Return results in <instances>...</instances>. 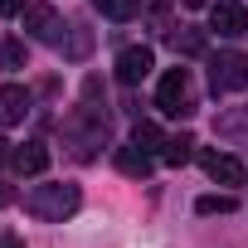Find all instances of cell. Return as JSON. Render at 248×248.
<instances>
[{
	"instance_id": "6da1fadb",
	"label": "cell",
	"mask_w": 248,
	"mask_h": 248,
	"mask_svg": "<svg viewBox=\"0 0 248 248\" xmlns=\"http://www.w3.org/2000/svg\"><path fill=\"white\" fill-rule=\"evenodd\" d=\"M63 137H68V146H73L78 161H93L97 146L107 141V117H102L97 107H73V112L63 117Z\"/></svg>"
},
{
	"instance_id": "7a4b0ae2",
	"label": "cell",
	"mask_w": 248,
	"mask_h": 248,
	"mask_svg": "<svg viewBox=\"0 0 248 248\" xmlns=\"http://www.w3.org/2000/svg\"><path fill=\"white\" fill-rule=\"evenodd\" d=\"M78 204H83V190L68 185V180H63V185H34L30 200H25V209L39 214V219H49V224H63Z\"/></svg>"
},
{
	"instance_id": "3957f363",
	"label": "cell",
	"mask_w": 248,
	"mask_h": 248,
	"mask_svg": "<svg viewBox=\"0 0 248 248\" xmlns=\"http://www.w3.org/2000/svg\"><path fill=\"white\" fill-rule=\"evenodd\" d=\"M209 88H214V93H243V88H248V59H243L238 49L209 54Z\"/></svg>"
},
{
	"instance_id": "277c9868",
	"label": "cell",
	"mask_w": 248,
	"mask_h": 248,
	"mask_svg": "<svg viewBox=\"0 0 248 248\" xmlns=\"http://www.w3.org/2000/svg\"><path fill=\"white\" fill-rule=\"evenodd\" d=\"M156 107H161L166 117H190V112H195V88H190V73H185V68H170V73L161 78Z\"/></svg>"
},
{
	"instance_id": "5b68a950",
	"label": "cell",
	"mask_w": 248,
	"mask_h": 248,
	"mask_svg": "<svg viewBox=\"0 0 248 248\" xmlns=\"http://www.w3.org/2000/svg\"><path fill=\"white\" fill-rule=\"evenodd\" d=\"M209 30L224 34V39L248 34V10H243V0H214V5H209Z\"/></svg>"
},
{
	"instance_id": "8992f818",
	"label": "cell",
	"mask_w": 248,
	"mask_h": 248,
	"mask_svg": "<svg viewBox=\"0 0 248 248\" xmlns=\"http://www.w3.org/2000/svg\"><path fill=\"white\" fill-rule=\"evenodd\" d=\"M151 63H156V54L146 49V44H132V49H122L117 54V83H141L146 73H151Z\"/></svg>"
},
{
	"instance_id": "52a82bcc",
	"label": "cell",
	"mask_w": 248,
	"mask_h": 248,
	"mask_svg": "<svg viewBox=\"0 0 248 248\" xmlns=\"http://www.w3.org/2000/svg\"><path fill=\"white\" fill-rule=\"evenodd\" d=\"M25 30L30 39H44V44H59V10L54 5H25Z\"/></svg>"
},
{
	"instance_id": "ba28073f",
	"label": "cell",
	"mask_w": 248,
	"mask_h": 248,
	"mask_svg": "<svg viewBox=\"0 0 248 248\" xmlns=\"http://www.w3.org/2000/svg\"><path fill=\"white\" fill-rule=\"evenodd\" d=\"M204 170H209V180H219V185H243V180H248L243 161H238V156H224V151H204Z\"/></svg>"
},
{
	"instance_id": "9c48e42d",
	"label": "cell",
	"mask_w": 248,
	"mask_h": 248,
	"mask_svg": "<svg viewBox=\"0 0 248 248\" xmlns=\"http://www.w3.org/2000/svg\"><path fill=\"white\" fill-rule=\"evenodd\" d=\"M30 112V93L20 83H0V127H15Z\"/></svg>"
},
{
	"instance_id": "30bf717a",
	"label": "cell",
	"mask_w": 248,
	"mask_h": 248,
	"mask_svg": "<svg viewBox=\"0 0 248 248\" xmlns=\"http://www.w3.org/2000/svg\"><path fill=\"white\" fill-rule=\"evenodd\" d=\"M15 170H20V175H44V170H49V146H44V141H25V146L15 151Z\"/></svg>"
},
{
	"instance_id": "8fae6325",
	"label": "cell",
	"mask_w": 248,
	"mask_h": 248,
	"mask_svg": "<svg viewBox=\"0 0 248 248\" xmlns=\"http://www.w3.org/2000/svg\"><path fill=\"white\" fill-rule=\"evenodd\" d=\"M214 132H219V137H229V141H248V107L219 112V117H214Z\"/></svg>"
},
{
	"instance_id": "7c38bea8",
	"label": "cell",
	"mask_w": 248,
	"mask_h": 248,
	"mask_svg": "<svg viewBox=\"0 0 248 248\" xmlns=\"http://www.w3.org/2000/svg\"><path fill=\"white\" fill-rule=\"evenodd\" d=\"M117 170L132 175V180L151 175V151H141V146H122V151H117Z\"/></svg>"
},
{
	"instance_id": "4fadbf2b",
	"label": "cell",
	"mask_w": 248,
	"mask_h": 248,
	"mask_svg": "<svg viewBox=\"0 0 248 248\" xmlns=\"http://www.w3.org/2000/svg\"><path fill=\"white\" fill-rule=\"evenodd\" d=\"M132 146H141V151H161V146H166V132L156 127V122H137V127H132Z\"/></svg>"
},
{
	"instance_id": "5bb4252c",
	"label": "cell",
	"mask_w": 248,
	"mask_h": 248,
	"mask_svg": "<svg viewBox=\"0 0 248 248\" xmlns=\"http://www.w3.org/2000/svg\"><path fill=\"white\" fill-rule=\"evenodd\" d=\"M190 156H195V141L190 137H166V146H161V161L166 166H185Z\"/></svg>"
},
{
	"instance_id": "9a60e30c",
	"label": "cell",
	"mask_w": 248,
	"mask_h": 248,
	"mask_svg": "<svg viewBox=\"0 0 248 248\" xmlns=\"http://www.w3.org/2000/svg\"><path fill=\"white\" fill-rule=\"evenodd\" d=\"M195 209H200V214H233V209H238V200H233V195H200V200H195Z\"/></svg>"
},
{
	"instance_id": "2e32d148",
	"label": "cell",
	"mask_w": 248,
	"mask_h": 248,
	"mask_svg": "<svg viewBox=\"0 0 248 248\" xmlns=\"http://www.w3.org/2000/svg\"><path fill=\"white\" fill-rule=\"evenodd\" d=\"M97 5V15H107V20H132L137 15V0H93Z\"/></svg>"
},
{
	"instance_id": "e0dca14e",
	"label": "cell",
	"mask_w": 248,
	"mask_h": 248,
	"mask_svg": "<svg viewBox=\"0 0 248 248\" xmlns=\"http://www.w3.org/2000/svg\"><path fill=\"white\" fill-rule=\"evenodd\" d=\"M175 54H204V34L200 30H185V34H170Z\"/></svg>"
},
{
	"instance_id": "ac0fdd59",
	"label": "cell",
	"mask_w": 248,
	"mask_h": 248,
	"mask_svg": "<svg viewBox=\"0 0 248 248\" xmlns=\"http://www.w3.org/2000/svg\"><path fill=\"white\" fill-rule=\"evenodd\" d=\"M25 63V44L10 39V44H0V68H20Z\"/></svg>"
},
{
	"instance_id": "d6986e66",
	"label": "cell",
	"mask_w": 248,
	"mask_h": 248,
	"mask_svg": "<svg viewBox=\"0 0 248 248\" xmlns=\"http://www.w3.org/2000/svg\"><path fill=\"white\" fill-rule=\"evenodd\" d=\"M88 44H93V39H88V34H73V44H68V54H73V59H78V54H88Z\"/></svg>"
},
{
	"instance_id": "ffe728a7",
	"label": "cell",
	"mask_w": 248,
	"mask_h": 248,
	"mask_svg": "<svg viewBox=\"0 0 248 248\" xmlns=\"http://www.w3.org/2000/svg\"><path fill=\"white\" fill-rule=\"evenodd\" d=\"M0 15H25V0H0Z\"/></svg>"
},
{
	"instance_id": "44dd1931",
	"label": "cell",
	"mask_w": 248,
	"mask_h": 248,
	"mask_svg": "<svg viewBox=\"0 0 248 248\" xmlns=\"http://www.w3.org/2000/svg\"><path fill=\"white\" fill-rule=\"evenodd\" d=\"M185 5H190V10H200V5H209V0H185Z\"/></svg>"
},
{
	"instance_id": "7402d4cb",
	"label": "cell",
	"mask_w": 248,
	"mask_h": 248,
	"mask_svg": "<svg viewBox=\"0 0 248 248\" xmlns=\"http://www.w3.org/2000/svg\"><path fill=\"white\" fill-rule=\"evenodd\" d=\"M0 248H20V238H5V243H0Z\"/></svg>"
},
{
	"instance_id": "603a6c76",
	"label": "cell",
	"mask_w": 248,
	"mask_h": 248,
	"mask_svg": "<svg viewBox=\"0 0 248 248\" xmlns=\"http://www.w3.org/2000/svg\"><path fill=\"white\" fill-rule=\"evenodd\" d=\"M0 161H5V141H0Z\"/></svg>"
}]
</instances>
